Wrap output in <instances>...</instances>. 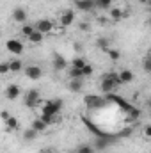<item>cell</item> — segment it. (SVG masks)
Wrapping results in <instances>:
<instances>
[{"label":"cell","mask_w":151,"mask_h":153,"mask_svg":"<svg viewBox=\"0 0 151 153\" xmlns=\"http://www.w3.org/2000/svg\"><path fill=\"white\" fill-rule=\"evenodd\" d=\"M121 78H119V71H107L101 75L100 80V91L103 94H110L117 89V85H121Z\"/></svg>","instance_id":"cell-1"},{"label":"cell","mask_w":151,"mask_h":153,"mask_svg":"<svg viewBox=\"0 0 151 153\" xmlns=\"http://www.w3.org/2000/svg\"><path fill=\"white\" fill-rule=\"evenodd\" d=\"M61 109H62V100L61 98L44 102L43 103V109H41V116H59Z\"/></svg>","instance_id":"cell-2"},{"label":"cell","mask_w":151,"mask_h":153,"mask_svg":"<svg viewBox=\"0 0 151 153\" xmlns=\"http://www.w3.org/2000/svg\"><path fill=\"white\" fill-rule=\"evenodd\" d=\"M41 94H39L38 89H29L27 93H25V105L29 107V109H36L38 105H41Z\"/></svg>","instance_id":"cell-3"},{"label":"cell","mask_w":151,"mask_h":153,"mask_svg":"<svg viewBox=\"0 0 151 153\" xmlns=\"http://www.w3.org/2000/svg\"><path fill=\"white\" fill-rule=\"evenodd\" d=\"M84 103H85L89 109H100V107H103V105L107 103V100L101 98L100 94H87V96L84 98Z\"/></svg>","instance_id":"cell-4"},{"label":"cell","mask_w":151,"mask_h":153,"mask_svg":"<svg viewBox=\"0 0 151 153\" xmlns=\"http://www.w3.org/2000/svg\"><path fill=\"white\" fill-rule=\"evenodd\" d=\"M5 48H7V52H11L13 55H21L23 53V50H25V45L20 41V39H7L5 41Z\"/></svg>","instance_id":"cell-5"},{"label":"cell","mask_w":151,"mask_h":153,"mask_svg":"<svg viewBox=\"0 0 151 153\" xmlns=\"http://www.w3.org/2000/svg\"><path fill=\"white\" fill-rule=\"evenodd\" d=\"M36 30H39V32H43L44 36L46 34H50V32H53V29H55V23L50 20V18H41V20H38L36 23Z\"/></svg>","instance_id":"cell-6"},{"label":"cell","mask_w":151,"mask_h":153,"mask_svg":"<svg viewBox=\"0 0 151 153\" xmlns=\"http://www.w3.org/2000/svg\"><path fill=\"white\" fill-rule=\"evenodd\" d=\"M25 75L29 80H39L41 76H43V68L38 66V64H29V66H25Z\"/></svg>","instance_id":"cell-7"},{"label":"cell","mask_w":151,"mask_h":153,"mask_svg":"<svg viewBox=\"0 0 151 153\" xmlns=\"http://www.w3.org/2000/svg\"><path fill=\"white\" fill-rule=\"evenodd\" d=\"M59 23H61L62 27H70V25H73V23H75V11H71V9H64V11L61 13V16H59Z\"/></svg>","instance_id":"cell-8"},{"label":"cell","mask_w":151,"mask_h":153,"mask_svg":"<svg viewBox=\"0 0 151 153\" xmlns=\"http://www.w3.org/2000/svg\"><path fill=\"white\" fill-rule=\"evenodd\" d=\"M75 7L82 13H91L93 9H96L94 0H75Z\"/></svg>","instance_id":"cell-9"},{"label":"cell","mask_w":151,"mask_h":153,"mask_svg":"<svg viewBox=\"0 0 151 153\" xmlns=\"http://www.w3.org/2000/svg\"><path fill=\"white\" fill-rule=\"evenodd\" d=\"M52 66H53L55 71H62V70H66L70 64H68V61H66L61 53H55V55H53V61H52Z\"/></svg>","instance_id":"cell-10"},{"label":"cell","mask_w":151,"mask_h":153,"mask_svg":"<svg viewBox=\"0 0 151 153\" xmlns=\"http://www.w3.org/2000/svg\"><path fill=\"white\" fill-rule=\"evenodd\" d=\"M20 94H21L20 85H16V84H9V85H7V89H5V98H7V100L14 102L16 98H20Z\"/></svg>","instance_id":"cell-11"},{"label":"cell","mask_w":151,"mask_h":153,"mask_svg":"<svg viewBox=\"0 0 151 153\" xmlns=\"http://www.w3.org/2000/svg\"><path fill=\"white\" fill-rule=\"evenodd\" d=\"M13 20L16 22V23H27V20H29V14H27V11L23 9V7H16L14 11H13Z\"/></svg>","instance_id":"cell-12"},{"label":"cell","mask_w":151,"mask_h":153,"mask_svg":"<svg viewBox=\"0 0 151 153\" xmlns=\"http://www.w3.org/2000/svg\"><path fill=\"white\" fill-rule=\"evenodd\" d=\"M68 89H70L71 93H80V91L84 89V78H70Z\"/></svg>","instance_id":"cell-13"},{"label":"cell","mask_w":151,"mask_h":153,"mask_svg":"<svg viewBox=\"0 0 151 153\" xmlns=\"http://www.w3.org/2000/svg\"><path fill=\"white\" fill-rule=\"evenodd\" d=\"M48 123L43 119V117H38V119H32V128L38 132V134H44L46 130H48Z\"/></svg>","instance_id":"cell-14"},{"label":"cell","mask_w":151,"mask_h":153,"mask_svg":"<svg viewBox=\"0 0 151 153\" xmlns=\"http://www.w3.org/2000/svg\"><path fill=\"white\" fill-rule=\"evenodd\" d=\"M9 66H11V73H20V71H23V70H25L23 61H21V59H18V57L11 59V61H9Z\"/></svg>","instance_id":"cell-15"},{"label":"cell","mask_w":151,"mask_h":153,"mask_svg":"<svg viewBox=\"0 0 151 153\" xmlns=\"http://www.w3.org/2000/svg\"><path fill=\"white\" fill-rule=\"evenodd\" d=\"M119 78H121L123 84H130V82L135 80V73H133L132 70H121V71H119Z\"/></svg>","instance_id":"cell-16"},{"label":"cell","mask_w":151,"mask_h":153,"mask_svg":"<svg viewBox=\"0 0 151 153\" xmlns=\"http://www.w3.org/2000/svg\"><path fill=\"white\" fill-rule=\"evenodd\" d=\"M43 39H44V34L39 32V30H34V32L27 38V41H29L30 45H39V43H43Z\"/></svg>","instance_id":"cell-17"},{"label":"cell","mask_w":151,"mask_h":153,"mask_svg":"<svg viewBox=\"0 0 151 153\" xmlns=\"http://www.w3.org/2000/svg\"><path fill=\"white\" fill-rule=\"evenodd\" d=\"M109 14H110V18H112L114 22H121V20L124 18V11H123L121 7H112V9L109 11Z\"/></svg>","instance_id":"cell-18"},{"label":"cell","mask_w":151,"mask_h":153,"mask_svg":"<svg viewBox=\"0 0 151 153\" xmlns=\"http://www.w3.org/2000/svg\"><path fill=\"white\" fill-rule=\"evenodd\" d=\"M34 30H36V25H30V23H23V25H21V29H20V34H21L23 38L27 39L29 36H30V34H32V32H34Z\"/></svg>","instance_id":"cell-19"},{"label":"cell","mask_w":151,"mask_h":153,"mask_svg":"<svg viewBox=\"0 0 151 153\" xmlns=\"http://www.w3.org/2000/svg\"><path fill=\"white\" fill-rule=\"evenodd\" d=\"M94 152H96V148H94L93 144H87V143L78 144L75 148V153H94Z\"/></svg>","instance_id":"cell-20"},{"label":"cell","mask_w":151,"mask_h":153,"mask_svg":"<svg viewBox=\"0 0 151 153\" xmlns=\"http://www.w3.org/2000/svg\"><path fill=\"white\" fill-rule=\"evenodd\" d=\"M96 46H98L100 50H103L105 53H107L109 48H112V46H110V39H107V38H98L96 39Z\"/></svg>","instance_id":"cell-21"},{"label":"cell","mask_w":151,"mask_h":153,"mask_svg":"<svg viewBox=\"0 0 151 153\" xmlns=\"http://www.w3.org/2000/svg\"><path fill=\"white\" fill-rule=\"evenodd\" d=\"M94 4H96V9H101V11L112 9V0H94Z\"/></svg>","instance_id":"cell-22"},{"label":"cell","mask_w":151,"mask_h":153,"mask_svg":"<svg viewBox=\"0 0 151 153\" xmlns=\"http://www.w3.org/2000/svg\"><path fill=\"white\" fill-rule=\"evenodd\" d=\"M38 135H39V134L34 130V128H32V126H30L29 130H25V132H23V139H25V141H34Z\"/></svg>","instance_id":"cell-23"},{"label":"cell","mask_w":151,"mask_h":153,"mask_svg":"<svg viewBox=\"0 0 151 153\" xmlns=\"http://www.w3.org/2000/svg\"><path fill=\"white\" fill-rule=\"evenodd\" d=\"M87 64V61L84 59V57H75V59H71V68H84Z\"/></svg>","instance_id":"cell-24"},{"label":"cell","mask_w":151,"mask_h":153,"mask_svg":"<svg viewBox=\"0 0 151 153\" xmlns=\"http://www.w3.org/2000/svg\"><path fill=\"white\" fill-rule=\"evenodd\" d=\"M5 125H7V130H18V119H16L14 116H11V117L5 121Z\"/></svg>","instance_id":"cell-25"},{"label":"cell","mask_w":151,"mask_h":153,"mask_svg":"<svg viewBox=\"0 0 151 153\" xmlns=\"http://www.w3.org/2000/svg\"><path fill=\"white\" fill-rule=\"evenodd\" d=\"M107 55H109L112 61H119V59H121V52H119L117 48H109V50H107Z\"/></svg>","instance_id":"cell-26"},{"label":"cell","mask_w":151,"mask_h":153,"mask_svg":"<svg viewBox=\"0 0 151 153\" xmlns=\"http://www.w3.org/2000/svg\"><path fill=\"white\" fill-rule=\"evenodd\" d=\"M70 78H84V71L80 68H71L70 66Z\"/></svg>","instance_id":"cell-27"},{"label":"cell","mask_w":151,"mask_h":153,"mask_svg":"<svg viewBox=\"0 0 151 153\" xmlns=\"http://www.w3.org/2000/svg\"><path fill=\"white\" fill-rule=\"evenodd\" d=\"M82 71H84V76H91L93 73H94V68H93V66H91V64L87 62V64H85V66L82 68Z\"/></svg>","instance_id":"cell-28"},{"label":"cell","mask_w":151,"mask_h":153,"mask_svg":"<svg viewBox=\"0 0 151 153\" xmlns=\"http://www.w3.org/2000/svg\"><path fill=\"white\" fill-rule=\"evenodd\" d=\"M9 71H11V66H9V61H5V62H2V64H0V73H2V75H7Z\"/></svg>","instance_id":"cell-29"},{"label":"cell","mask_w":151,"mask_h":153,"mask_svg":"<svg viewBox=\"0 0 151 153\" xmlns=\"http://www.w3.org/2000/svg\"><path fill=\"white\" fill-rule=\"evenodd\" d=\"M142 70H144L146 73H151V61L148 59V57L142 61Z\"/></svg>","instance_id":"cell-30"},{"label":"cell","mask_w":151,"mask_h":153,"mask_svg":"<svg viewBox=\"0 0 151 153\" xmlns=\"http://www.w3.org/2000/svg\"><path fill=\"white\" fill-rule=\"evenodd\" d=\"M132 135V128H123L119 134H117V137H130Z\"/></svg>","instance_id":"cell-31"},{"label":"cell","mask_w":151,"mask_h":153,"mask_svg":"<svg viewBox=\"0 0 151 153\" xmlns=\"http://www.w3.org/2000/svg\"><path fill=\"white\" fill-rule=\"evenodd\" d=\"M142 134H144V137H146V139H151V125H146V126H144Z\"/></svg>","instance_id":"cell-32"},{"label":"cell","mask_w":151,"mask_h":153,"mask_svg":"<svg viewBox=\"0 0 151 153\" xmlns=\"http://www.w3.org/2000/svg\"><path fill=\"white\" fill-rule=\"evenodd\" d=\"M78 27H80V30H89V29H91V25H89V23H85V22H82Z\"/></svg>","instance_id":"cell-33"},{"label":"cell","mask_w":151,"mask_h":153,"mask_svg":"<svg viewBox=\"0 0 151 153\" xmlns=\"http://www.w3.org/2000/svg\"><path fill=\"white\" fill-rule=\"evenodd\" d=\"M9 117H11V116H9V112H7V111H2V119H4V123H5Z\"/></svg>","instance_id":"cell-34"},{"label":"cell","mask_w":151,"mask_h":153,"mask_svg":"<svg viewBox=\"0 0 151 153\" xmlns=\"http://www.w3.org/2000/svg\"><path fill=\"white\" fill-rule=\"evenodd\" d=\"M139 4H142V5H148V4H150V0H139Z\"/></svg>","instance_id":"cell-35"},{"label":"cell","mask_w":151,"mask_h":153,"mask_svg":"<svg viewBox=\"0 0 151 153\" xmlns=\"http://www.w3.org/2000/svg\"><path fill=\"white\" fill-rule=\"evenodd\" d=\"M39 153H53V152H52V150H41Z\"/></svg>","instance_id":"cell-36"},{"label":"cell","mask_w":151,"mask_h":153,"mask_svg":"<svg viewBox=\"0 0 151 153\" xmlns=\"http://www.w3.org/2000/svg\"><path fill=\"white\" fill-rule=\"evenodd\" d=\"M146 57H148V59L151 61V48H150V52H148V55H146Z\"/></svg>","instance_id":"cell-37"},{"label":"cell","mask_w":151,"mask_h":153,"mask_svg":"<svg viewBox=\"0 0 151 153\" xmlns=\"http://www.w3.org/2000/svg\"><path fill=\"white\" fill-rule=\"evenodd\" d=\"M148 23H150V27H151V16H150V20H148Z\"/></svg>","instance_id":"cell-38"},{"label":"cell","mask_w":151,"mask_h":153,"mask_svg":"<svg viewBox=\"0 0 151 153\" xmlns=\"http://www.w3.org/2000/svg\"><path fill=\"white\" fill-rule=\"evenodd\" d=\"M148 5H151V0H150V4H148Z\"/></svg>","instance_id":"cell-39"},{"label":"cell","mask_w":151,"mask_h":153,"mask_svg":"<svg viewBox=\"0 0 151 153\" xmlns=\"http://www.w3.org/2000/svg\"><path fill=\"white\" fill-rule=\"evenodd\" d=\"M150 105H151V102H150Z\"/></svg>","instance_id":"cell-40"}]
</instances>
